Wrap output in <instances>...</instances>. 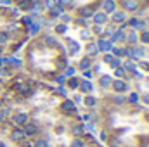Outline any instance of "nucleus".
I'll use <instances>...</instances> for the list:
<instances>
[{
  "label": "nucleus",
  "mask_w": 149,
  "mask_h": 147,
  "mask_svg": "<svg viewBox=\"0 0 149 147\" xmlns=\"http://www.w3.org/2000/svg\"><path fill=\"white\" fill-rule=\"evenodd\" d=\"M63 107H64V109H66V111H70V109H71V107H73V104H71V102H66V104H64Z\"/></svg>",
  "instance_id": "obj_2"
},
{
  "label": "nucleus",
  "mask_w": 149,
  "mask_h": 147,
  "mask_svg": "<svg viewBox=\"0 0 149 147\" xmlns=\"http://www.w3.org/2000/svg\"><path fill=\"white\" fill-rule=\"evenodd\" d=\"M114 88H118V90H123V88H125V85H123V83H116V85H114Z\"/></svg>",
  "instance_id": "obj_3"
},
{
  "label": "nucleus",
  "mask_w": 149,
  "mask_h": 147,
  "mask_svg": "<svg viewBox=\"0 0 149 147\" xmlns=\"http://www.w3.org/2000/svg\"><path fill=\"white\" fill-rule=\"evenodd\" d=\"M12 139H16V140L17 139H23V132H14L12 133Z\"/></svg>",
  "instance_id": "obj_1"
},
{
  "label": "nucleus",
  "mask_w": 149,
  "mask_h": 147,
  "mask_svg": "<svg viewBox=\"0 0 149 147\" xmlns=\"http://www.w3.org/2000/svg\"><path fill=\"white\" fill-rule=\"evenodd\" d=\"M37 147H47V142H43V140H40L37 144Z\"/></svg>",
  "instance_id": "obj_4"
}]
</instances>
